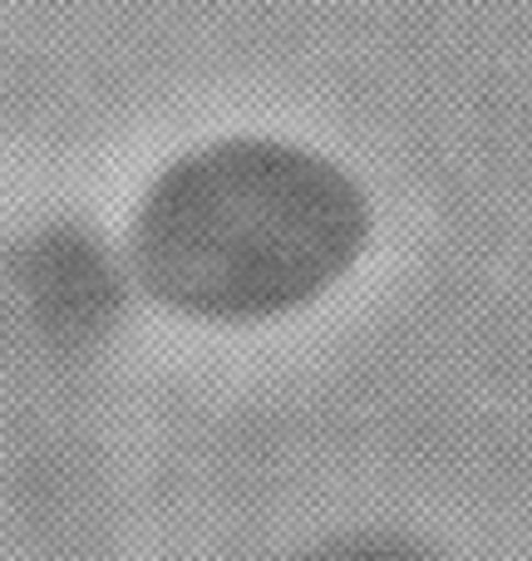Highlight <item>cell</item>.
I'll return each instance as SVG.
<instances>
[{
	"mask_svg": "<svg viewBox=\"0 0 532 561\" xmlns=\"http://www.w3.org/2000/svg\"><path fill=\"white\" fill-rule=\"evenodd\" d=\"M365 247V203L336 163L233 138L178 158L138 207L148 296L203 325H262L326 296Z\"/></svg>",
	"mask_w": 532,
	"mask_h": 561,
	"instance_id": "1",
	"label": "cell"
}]
</instances>
